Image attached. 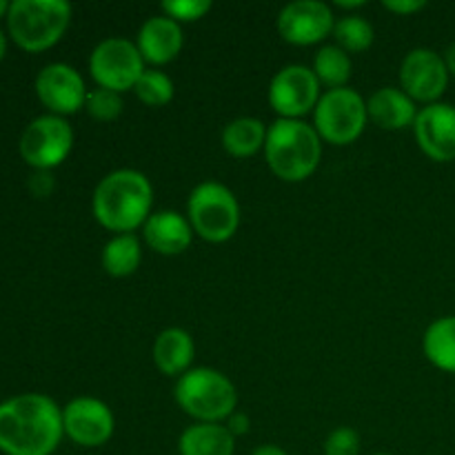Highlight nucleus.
Instances as JSON below:
<instances>
[{
  "mask_svg": "<svg viewBox=\"0 0 455 455\" xmlns=\"http://www.w3.org/2000/svg\"><path fill=\"white\" fill-rule=\"evenodd\" d=\"M74 147V129L62 116H38L20 136V156L38 172H49L65 163Z\"/></svg>",
  "mask_w": 455,
  "mask_h": 455,
  "instance_id": "obj_9",
  "label": "nucleus"
},
{
  "mask_svg": "<svg viewBox=\"0 0 455 455\" xmlns=\"http://www.w3.org/2000/svg\"><path fill=\"white\" fill-rule=\"evenodd\" d=\"M373 455H391V453H373Z\"/></svg>",
  "mask_w": 455,
  "mask_h": 455,
  "instance_id": "obj_38",
  "label": "nucleus"
},
{
  "mask_svg": "<svg viewBox=\"0 0 455 455\" xmlns=\"http://www.w3.org/2000/svg\"><path fill=\"white\" fill-rule=\"evenodd\" d=\"M449 69L438 52L427 47L411 49L400 65V89L411 100L438 102L449 84Z\"/></svg>",
  "mask_w": 455,
  "mask_h": 455,
  "instance_id": "obj_13",
  "label": "nucleus"
},
{
  "mask_svg": "<svg viewBox=\"0 0 455 455\" xmlns=\"http://www.w3.org/2000/svg\"><path fill=\"white\" fill-rule=\"evenodd\" d=\"M187 218L194 234L207 243H227L240 227V204L234 191L222 182L207 180L191 189Z\"/></svg>",
  "mask_w": 455,
  "mask_h": 455,
  "instance_id": "obj_6",
  "label": "nucleus"
},
{
  "mask_svg": "<svg viewBox=\"0 0 455 455\" xmlns=\"http://www.w3.org/2000/svg\"><path fill=\"white\" fill-rule=\"evenodd\" d=\"M151 355H154V364L158 367V371H163L164 376L180 378L182 373L189 371L191 363H194V338L180 327L164 329L156 336Z\"/></svg>",
  "mask_w": 455,
  "mask_h": 455,
  "instance_id": "obj_19",
  "label": "nucleus"
},
{
  "mask_svg": "<svg viewBox=\"0 0 455 455\" xmlns=\"http://www.w3.org/2000/svg\"><path fill=\"white\" fill-rule=\"evenodd\" d=\"M65 435L84 449H98L111 440L116 431V418L109 404L98 398L80 395L62 409Z\"/></svg>",
  "mask_w": 455,
  "mask_h": 455,
  "instance_id": "obj_11",
  "label": "nucleus"
},
{
  "mask_svg": "<svg viewBox=\"0 0 455 455\" xmlns=\"http://www.w3.org/2000/svg\"><path fill=\"white\" fill-rule=\"evenodd\" d=\"M178 407L196 422H227L238 407V391L222 371L191 367L173 387Z\"/></svg>",
  "mask_w": 455,
  "mask_h": 455,
  "instance_id": "obj_4",
  "label": "nucleus"
},
{
  "mask_svg": "<svg viewBox=\"0 0 455 455\" xmlns=\"http://www.w3.org/2000/svg\"><path fill=\"white\" fill-rule=\"evenodd\" d=\"M154 207V187L149 178L136 169H116L96 185L92 196V212L98 225L107 231L133 234L140 229Z\"/></svg>",
  "mask_w": 455,
  "mask_h": 455,
  "instance_id": "obj_2",
  "label": "nucleus"
},
{
  "mask_svg": "<svg viewBox=\"0 0 455 455\" xmlns=\"http://www.w3.org/2000/svg\"><path fill=\"white\" fill-rule=\"evenodd\" d=\"M320 80L307 65H287L271 78L269 105L280 118L300 120L320 100Z\"/></svg>",
  "mask_w": 455,
  "mask_h": 455,
  "instance_id": "obj_10",
  "label": "nucleus"
},
{
  "mask_svg": "<svg viewBox=\"0 0 455 455\" xmlns=\"http://www.w3.org/2000/svg\"><path fill=\"white\" fill-rule=\"evenodd\" d=\"M364 0H336V7L340 9H358L363 7Z\"/></svg>",
  "mask_w": 455,
  "mask_h": 455,
  "instance_id": "obj_35",
  "label": "nucleus"
},
{
  "mask_svg": "<svg viewBox=\"0 0 455 455\" xmlns=\"http://www.w3.org/2000/svg\"><path fill=\"white\" fill-rule=\"evenodd\" d=\"M145 69V58L138 44L118 36L100 40L89 56V71L98 87L118 93L129 92V89L133 92Z\"/></svg>",
  "mask_w": 455,
  "mask_h": 455,
  "instance_id": "obj_8",
  "label": "nucleus"
},
{
  "mask_svg": "<svg viewBox=\"0 0 455 455\" xmlns=\"http://www.w3.org/2000/svg\"><path fill=\"white\" fill-rule=\"evenodd\" d=\"M65 435L62 409L49 395L22 394L0 403V451L52 455Z\"/></svg>",
  "mask_w": 455,
  "mask_h": 455,
  "instance_id": "obj_1",
  "label": "nucleus"
},
{
  "mask_svg": "<svg viewBox=\"0 0 455 455\" xmlns=\"http://www.w3.org/2000/svg\"><path fill=\"white\" fill-rule=\"evenodd\" d=\"M367 123V100L351 87L327 89L314 109V127L318 136L338 147L358 140Z\"/></svg>",
  "mask_w": 455,
  "mask_h": 455,
  "instance_id": "obj_7",
  "label": "nucleus"
},
{
  "mask_svg": "<svg viewBox=\"0 0 455 455\" xmlns=\"http://www.w3.org/2000/svg\"><path fill=\"white\" fill-rule=\"evenodd\" d=\"M422 351L440 371L455 373V315H444L427 327Z\"/></svg>",
  "mask_w": 455,
  "mask_h": 455,
  "instance_id": "obj_22",
  "label": "nucleus"
},
{
  "mask_svg": "<svg viewBox=\"0 0 455 455\" xmlns=\"http://www.w3.org/2000/svg\"><path fill=\"white\" fill-rule=\"evenodd\" d=\"M180 455H234L235 438L222 422H194L178 438Z\"/></svg>",
  "mask_w": 455,
  "mask_h": 455,
  "instance_id": "obj_20",
  "label": "nucleus"
},
{
  "mask_svg": "<svg viewBox=\"0 0 455 455\" xmlns=\"http://www.w3.org/2000/svg\"><path fill=\"white\" fill-rule=\"evenodd\" d=\"M443 58H444V65H447L449 74L455 76V43H451L447 49H444Z\"/></svg>",
  "mask_w": 455,
  "mask_h": 455,
  "instance_id": "obj_34",
  "label": "nucleus"
},
{
  "mask_svg": "<svg viewBox=\"0 0 455 455\" xmlns=\"http://www.w3.org/2000/svg\"><path fill=\"white\" fill-rule=\"evenodd\" d=\"M336 16L331 4L323 0H293L278 13V34L283 40L300 47L323 43L333 34Z\"/></svg>",
  "mask_w": 455,
  "mask_h": 455,
  "instance_id": "obj_12",
  "label": "nucleus"
},
{
  "mask_svg": "<svg viewBox=\"0 0 455 455\" xmlns=\"http://www.w3.org/2000/svg\"><path fill=\"white\" fill-rule=\"evenodd\" d=\"M133 93L147 107H163L172 102L176 87H173L172 76H167L160 69H145V74L138 78Z\"/></svg>",
  "mask_w": 455,
  "mask_h": 455,
  "instance_id": "obj_26",
  "label": "nucleus"
},
{
  "mask_svg": "<svg viewBox=\"0 0 455 455\" xmlns=\"http://www.w3.org/2000/svg\"><path fill=\"white\" fill-rule=\"evenodd\" d=\"M323 158V138L305 120L278 118L267 127L265 160L284 182H302L314 176Z\"/></svg>",
  "mask_w": 455,
  "mask_h": 455,
  "instance_id": "obj_3",
  "label": "nucleus"
},
{
  "mask_svg": "<svg viewBox=\"0 0 455 455\" xmlns=\"http://www.w3.org/2000/svg\"><path fill=\"white\" fill-rule=\"evenodd\" d=\"M102 269L114 278H127L136 274L142 262L140 240L133 234H118L102 247Z\"/></svg>",
  "mask_w": 455,
  "mask_h": 455,
  "instance_id": "obj_23",
  "label": "nucleus"
},
{
  "mask_svg": "<svg viewBox=\"0 0 455 455\" xmlns=\"http://www.w3.org/2000/svg\"><path fill=\"white\" fill-rule=\"evenodd\" d=\"M251 455H289L284 449H280L278 444H260L251 451Z\"/></svg>",
  "mask_w": 455,
  "mask_h": 455,
  "instance_id": "obj_33",
  "label": "nucleus"
},
{
  "mask_svg": "<svg viewBox=\"0 0 455 455\" xmlns=\"http://www.w3.org/2000/svg\"><path fill=\"white\" fill-rule=\"evenodd\" d=\"M416 142L425 156L435 163L455 160V107L449 102H431L418 109L413 123Z\"/></svg>",
  "mask_w": 455,
  "mask_h": 455,
  "instance_id": "obj_15",
  "label": "nucleus"
},
{
  "mask_svg": "<svg viewBox=\"0 0 455 455\" xmlns=\"http://www.w3.org/2000/svg\"><path fill=\"white\" fill-rule=\"evenodd\" d=\"M225 427L231 431V435H234V438H240V435L249 434V427H251V422H249L247 413L234 411L229 418H227Z\"/></svg>",
  "mask_w": 455,
  "mask_h": 455,
  "instance_id": "obj_31",
  "label": "nucleus"
},
{
  "mask_svg": "<svg viewBox=\"0 0 455 455\" xmlns=\"http://www.w3.org/2000/svg\"><path fill=\"white\" fill-rule=\"evenodd\" d=\"M52 176L47 172H38L36 176H31V189H34L36 196H47L52 191Z\"/></svg>",
  "mask_w": 455,
  "mask_h": 455,
  "instance_id": "obj_32",
  "label": "nucleus"
},
{
  "mask_svg": "<svg viewBox=\"0 0 455 455\" xmlns=\"http://www.w3.org/2000/svg\"><path fill=\"white\" fill-rule=\"evenodd\" d=\"M84 109H87V114L92 116L93 120L111 123V120H116L123 114V96H120L118 92H111V89L96 87L87 93Z\"/></svg>",
  "mask_w": 455,
  "mask_h": 455,
  "instance_id": "obj_27",
  "label": "nucleus"
},
{
  "mask_svg": "<svg viewBox=\"0 0 455 455\" xmlns=\"http://www.w3.org/2000/svg\"><path fill=\"white\" fill-rule=\"evenodd\" d=\"M142 238H145L147 247L154 249L156 253L178 256L189 249L191 240H194V227H191L189 218H185L182 213L163 209V212L151 213L149 220L142 225Z\"/></svg>",
  "mask_w": 455,
  "mask_h": 455,
  "instance_id": "obj_17",
  "label": "nucleus"
},
{
  "mask_svg": "<svg viewBox=\"0 0 455 455\" xmlns=\"http://www.w3.org/2000/svg\"><path fill=\"white\" fill-rule=\"evenodd\" d=\"M382 7L387 12L400 13V16H409V13H416L420 9L427 7L425 0H382Z\"/></svg>",
  "mask_w": 455,
  "mask_h": 455,
  "instance_id": "obj_30",
  "label": "nucleus"
},
{
  "mask_svg": "<svg viewBox=\"0 0 455 455\" xmlns=\"http://www.w3.org/2000/svg\"><path fill=\"white\" fill-rule=\"evenodd\" d=\"M367 114L373 124L389 132L413 127L416 123V100L407 96L400 87H380L367 98Z\"/></svg>",
  "mask_w": 455,
  "mask_h": 455,
  "instance_id": "obj_18",
  "label": "nucleus"
},
{
  "mask_svg": "<svg viewBox=\"0 0 455 455\" xmlns=\"http://www.w3.org/2000/svg\"><path fill=\"white\" fill-rule=\"evenodd\" d=\"M9 4L12 3H7V0H0V18H3V13L9 12Z\"/></svg>",
  "mask_w": 455,
  "mask_h": 455,
  "instance_id": "obj_37",
  "label": "nucleus"
},
{
  "mask_svg": "<svg viewBox=\"0 0 455 455\" xmlns=\"http://www.w3.org/2000/svg\"><path fill=\"white\" fill-rule=\"evenodd\" d=\"M331 36L336 38L338 47L345 49L347 53H363L373 44L376 31L367 18L351 13V16H342L340 20H336Z\"/></svg>",
  "mask_w": 455,
  "mask_h": 455,
  "instance_id": "obj_25",
  "label": "nucleus"
},
{
  "mask_svg": "<svg viewBox=\"0 0 455 455\" xmlns=\"http://www.w3.org/2000/svg\"><path fill=\"white\" fill-rule=\"evenodd\" d=\"M87 93L80 71L67 62H52L36 76V96L53 116L78 114Z\"/></svg>",
  "mask_w": 455,
  "mask_h": 455,
  "instance_id": "obj_14",
  "label": "nucleus"
},
{
  "mask_svg": "<svg viewBox=\"0 0 455 455\" xmlns=\"http://www.w3.org/2000/svg\"><path fill=\"white\" fill-rule=\"evenodd\" d=\"M324 455H360V434L351 427H338L324 440Z\"/></svg>",
  "mask_w": 455,
  "mask_h": 455,
  "instance_id": "obj_29",
  "label": "nucleus"
},
{
  "mask_svg": "<svg viewBox=\"0 0 455 455\" xmlns=\"http://www.w3.org/2000/svg\"><path fill=\"white\" fill-rule=\"evenodd\" d=\"M71 4L65 0H13L7 12L9 36L25 52H44L65 36Z\"/></svg>",
  "mask_w": 455,
  "mask_h": 455,
  "instance_id": "obj_5",
  "label": "nucleus"
},
{
  "mask_svg": "<svg viewBox=\"0 0 455 455\" xmlns=\"http://www.w3.org/2000/svg\"><path fill=\"white\" fill-rule=\"evenodd\" d=\"M220 140L222 149L234 158H251L258 151L265 149L267 127L260 118L240 116V118L225 124Z\"/></svg>",
  "mask_w": 455,
  "mask_h": 455,
  "instance_id": "obj_21",
  "label": "nucleus"
},
{
  "mask_svg": "<svg viewBox=\"0 0 455 455\" xmlns=\"http://www.w3.org/2000/svg\"><path fill=\"white\" fill-rule=\"evenodd\" d=\"M311 69H314L320 84L329 89H340L347 87V83H349L354 62H351L349 53L338 47V44H324L314 56V67Z\"/></svg>",
  "mask_w": 455,
  "mask_h": 455,
  "instance_id": "obj_24",
  "label": "nucleus"
},
{
  "mask_svg": "<svg viewBox=\"0 0 455 455\" xmlns=\"http://www.w3.org/2000/svg\"><path fill=\"white\" fill-rule=\"evenodd\" d=\"M160 9L176 22H194L212 12V0H164Z\"/></svg>",
  "mask_w": 455,
  "mask_h": 455,
  "instance_id": "obj_28",
  "label": "nucleus"
},
{
  "mask_svg": "<svg viewBox=\"0 0 455 455\" xmlns=\"http://www.w3.org/2000/svg\"><path fill=\"white\" fill-rule=\"evenodd\" d=\"M4 52H7V38H4L3 29H0V60L4 58Z\"/></svg>",
  "mask_w": 455,
  "mask_h": 455,
  "instance_id": "obj_36",
  "label": "nucleus"
},
{
  "mask_svg": "<svg viewBox=\"0 0 455 455\" xmlns=\"http://www.w3.org/2000/svg\"><path fill=\"white\" fill-rule=\"evenodd\" d=\"M136 44L145 62L160 67L176 60L185 44V34H182L180 22L160 13V16H151L142 22L136 36Z\"/></svg>",
  "mask_w": 455,
  "mask_h": 455,
  "instance_id": "obj_16",
  "label": "nucleus"
}]
</instances>
